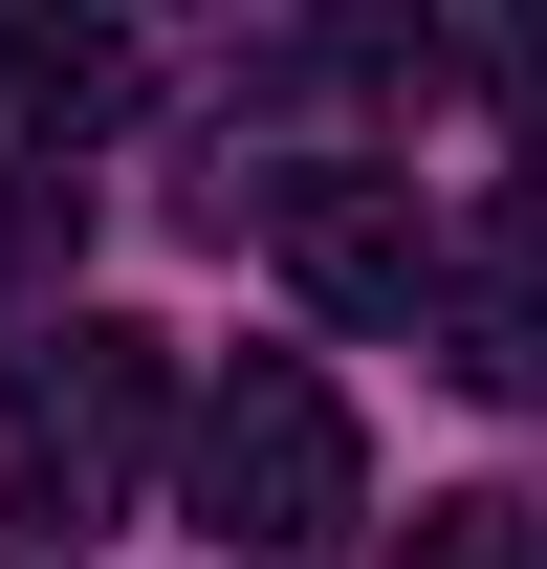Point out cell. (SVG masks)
Segmentation results:
<instances>
[{"mask_svg": "<svg viewBox=\"0 0 547 569\" xmlns=\"http://www.w3.org/2000/svg\"><path fill=\"white\" fill-rule=\"evenodd\" d=\"M153 438H176V351H153L132 307H67L44 351L0 372V526L22 548H88L153 482Z\"/></svg>", "mask_w": 547, "mask_h": 569, "instance_id": "1", "label": "cell"}, {"mask_svg": "<svg viewBox=\"0 0 547 569\" xmlns=\"http://www.w3.org/2000/svg\"><path fill=\"white\" fill-rule=\"evenodd\" d=\"M395 569H547V526H526L504 482H460V503H416V526H395Z\"/></svg>", "mask_w": 547, "mask_h": 569, "instance_id": "7", "label": "cell"}, {"mask_svg": "<svg viewBox=\"0 0 547 569\" xmlns=\"http://www.w3.org/2000/svg\"><path fill=\"white\" fill-rule=\"evenodd\" d=\"M132 88H153V67H132V22H0V110H22V153H44V176H67Z\"/></svg>", "mask_w": 547, "mask_h": 569, "instance_id": "5", "label": "cell"}, {"mask_svg": "<svg viewBox=\"0 0 547 569\" xmlns=\"http://www.w3.org/2000/svg\"><path fill=\"white\" fill-rule=\"evenodd\" d=\"M263 241H285V284H307L329 329H438V307H460V241H438L395 176H263Z\"/></svg>", "mask_w": 547, "mask_h": 569, "instance_id": "3", "label": "cell"}, {"mask_svg": "<svg viewBox=\"0 0 547 569\" xmlns=\"http://www.w3.org/2000/svg\"><path fill=\"white\" fill-rule=\"evenodd\" d=\"M460 67L504 88V132H526V176H547V22H460Z\"/></svg>", "mask_w": 547, "mask_h": 569, "instance_id": "8", "label": "cell"}, {"mask_svg": "<svg viewBox=\"0 0 547 569\" xmlns=\"http://www.w3.org/2000/svg\"><path fill=\"white\" fill-rule=\"evenodd\" d=\"M67 263H88V176L0 153V284H67Z\"/></svg>", "mask_w": 547, "mask_h": 569, "instance_id": "6", "label": "cell"}, {"mask_svg": "<svg viewBox=\"0 0 547 569\" xmlns=\"http://www.w3.org/2000/svg\"><path fill=\"white\" fill-rule=\"evenodd\" d=\"M438 351L481 372V395H547V176H504L460 241V307H438Z\"/></svg>", "mask_w": 547, "mask_h": 569, "instance_id": "4", "label": "cell"}, {"mask_svg": "<svg viewBox=\"0 0 547 569\" xmlns=\"http://www.w3.org/2000/svg\"><path fill=\"white\" fill-rule=\"evenodd\" d=\"M176 482H198V526L241 569H307V548H350L372 526V438H350V395L307 351H241L198 395V438H176Z\"/></svg>", "mask_w": 547, "mask_h": 569, "instance_id": "2", "label": "cell"}]
</instances>
